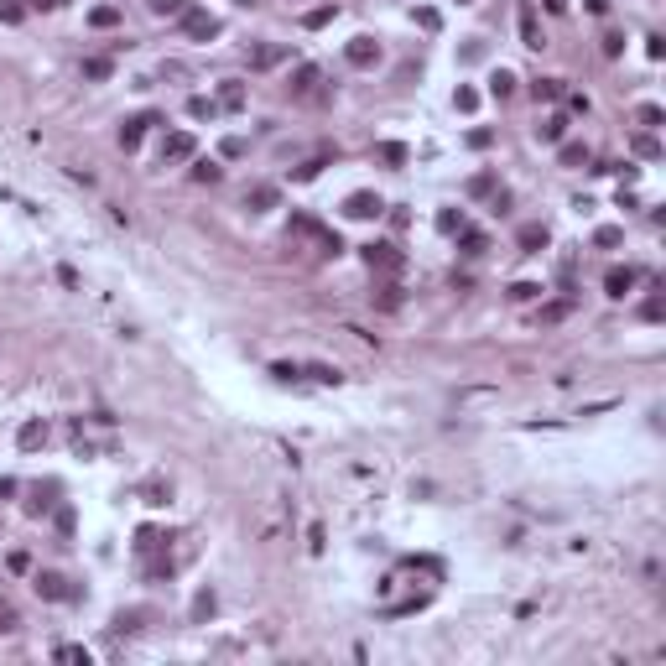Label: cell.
Here are the masks:
<instances>
[{
    "instance_id": "4316f807",
    "label": "cell",
    "mask_w": 666,
    "mask_h": 666,
    "mask_svg": "<svg viewBox=\"0 0 666 666\" xmlns=\"http://www.w3.org/2000/svg\"><path fill=\"white\" fill-rule=\"evenodd\" d=\"M568 313H573V297H562V302L541 307V323H557V318H568Z\"/></svg>"
},
{
    "instance_id": "8d00e7d4",
    "label": "cell",
    "mask_w": 666,
    "mask_h": 666,
    "mask_svg": "<svg viewBox=\"0 0 666 666\" xmlns=\"http://www.w3.org/2000/svg\"><path fill=\"white\" fill-rule=\"evenodd\" d=\"M635 152L641 156H661V146H656V136H635Z\"/></svg>"
},
{
    "instance_id": "52a82bcc",
    "label": "cell",
    "mask_w": 666,
    "mask_h": 666,
    "mask_svg": "<svg viewBox=\"0 0 666 666\" xmlns=\"http://www.w3.org/2000/svg\"><path fill=\"white\" fill-rule=\"evenodd\" d=\"M292 58V47L287 42H260V47H250V68H276V63H287Z\"/></svg>"
},
{
    "instance_id": "7dc6e473",
    "label": "cell",
    "mask_w": 666,
    "mask_h": 666,
    "mask_svg": "<svg viewBox=\"0 0 666 666\" xmlns=\"http://www.w3.org/2000/svg\"><path fill=\"white\" fill-rule=\"evenodd\" d=\"M240 6H256V0H240Z\"/></svg>"
},
{
    "instance_id": "7c38bea8",
    "label": "cell",
    "mask_w": 666,
    "mask_h": 666,
    "mask_svg": "<svg viewBox=\"0 0 666 666\" xmlns=\"http://www.w3.org/2000/svg\"><path fill=\"white\" fill-rule=\"evenodd\" d=\"M276 198H281V193H276V187H271V183H260V187H250V193H245V203H250V209H256V214L276 209Z\"/></svg>"
},
{
    "instance_id": "2e32d148",
    "label": "cell",
    "mask_w": 666,
    "mask_h": 666,
    "mask_svg": "<svg viewBox=\"0 0 666 666\" xmlns=\"http://www.w3.org/2000/svg\"><path fill=\"white\" fill-rule=\"evenodd\" d=\"M521 250H526V256H541V250H547V229H541V224H526V229H521Z\"/></svg>"
},
{
    "instance_id": "f546056e",
    "label": "cell",
    "mask_w": 666,
    "mask_h": 666,
    "mask_svg": "<svg viewBox=\"0 0 666 666\" xmlns=\"http://www.w3.org/2000/svg\"><path fill=\"white\" fill-rule=\"evenodd\" d=\"M214 110H219V105H214V99H203V94H193V99H187V115H214Z\"/></svg>"
},
{
    "instance_id": "8992f818",
    "label": "cell",
    "mask_w": 666,
    "mask_h": 666,
    "mask_svg": "<svg viewBox=\"0 0 666 666\" xmlns=\"http://www.w3.org/2000/svg\"><path fill=\"white\" fill-rule=\"evenodd\" d=\"M344 214H349V219H380V214H386V203H380V193H349Z\"/></svg>"
},
{
    "instance_id": "44dd1931",
    "label": "cell",
    "mask_w": 666,
    "mask_h": 666,
    "mask_svg": "<svg viewBox=\"0 0 666 666\" xmlns=\"http://www.w3.org/2000/svg\"><path fill=\"white\" fill-rule=\"evenodd\" d=\"M562 130H568V120L552 115V120H541V125H537V141H562Z\"/></svg>"
},
{
    "instance_id": "ab89813d",
    "label": "cell",
    "mask_w": 666,
    "mask_h": 666,
    "mask_svg": "<svg viewBox=\"0 0 666 666\" xmlns=\"http://www.w3.org/2000/svg\"><path fill=\"white\" fill-rule=\"evenodd\" d=\"M271 375H276V380H302V370H297V364H271Z\"/></svg>"
},
{
    "instance_id": "6da1fadb",
    "label": "cell",
    "mask_w": 666,
    "mask_h": 666,
    "mask_svg": "<svg viewBox=\"0 0 666 666\" xmlns=\"http://www.w3.org/2000/svg\"><path fill=\"white\" fill-rule=\"evenodd\" d=\"M292 234L307 240V245H318V256H339V250H344V240L328 229V224H318L313 214H292Z\"/></svg>"
},
{
    "instance_id": "f6af8a7d",
    "label": "cell",
    "mask_w": 666,
    "mask_h": 666,
    "mask_svg": "<svg viewBox=\"0 0 666 666\" xmlns=\"http://www.w3.org/2000/svg\"><path fill=\"white\" fill-rule=\"evenodd\" d=\"M0 630H16V609L6 604V599H0Z\"/></svg>"
},
{
    "instance_id": "d4e9b609",
    "label": "cell",
    "mask_w": 666,
    "mask_h": 666,
    "mask_svg": "<svg viewBox=\"0 0 666 666\" xmlns=\"http://www.w3.org/2000/svg\"><path fill=\"white\" fill-rule=\"evenodd\" d=\"M625 240V229H614V224H604V229H594V245H604V250H614Z\"/></svg>"
},
{
    "instance_id": "4fadbf2b",
    "label": "cell",
    "mask_w": 666,
    "mask_h": 666,
    "mask_svg": "<svg viewBox=\"0 0 666 666\" xmlns=\"http://www.w3.org/2000/svg\"><path fill=\"white\" fill-rule=\"evenodd\" d=\"M52 505H58V484L47 479V484H37V490H32V505H26V510L42 515V510H52Z\"/></svg>"
},
{
    "instance_id": "e575fe53",
    "label": "cell",
    "mask_w": 666,
    "mask_h": 666,
    "mask_svg": "<svg viewBox=\"0 0 666 666\" xmlns=\"http://www.w3.org/2000/svg\"><path fill=\"white\" fill-rule=\"evenodd\" d=\"M333 16H339V11H333V6H318V11H307V26H328V21H333Z\"/></svg>"
},
{
    "instance_id": "603a6c76",
    "label": "cell",
    "mask_w": 666,
    "mask_h": 666,
    "mask_svg": "<svg viewBox=\"0 0 666 666\" xmlns=\"http://www.w3.org/2000/svg\"><path fill=\"white\" fill-rule=\"evenodd\" d=\"M110 73H115V63H110V58H89V63H83V79H94V83L110 79Z\"/></svg>"
},
{
    "instance_id": "9c48e42d",
    "label": "cell",
    "mask_w": 666,
    "mask_h": 666,
    "mask_svg": "<svg viewBox=\"0 0 666 666\" xmlns=\"http://www.w3.org/2000/svg\"><path fill=\"white\" fill-rule=\"evenodd\" d=\"M635 281H641V271H635V266H614V271L604 276V292H609V297H625Z\"/></svg>"
},
{
    "instance_id": "7bdbcfd3",
    "label": "cell",
    "mask_w": 666,
    "mask_h": 666,
    "mask_svg": "<svg viewBox=\"0 0 666 666\" xmlns=\"http://www.w3.org/2000/svg\"><path fill=\"white\" fill-rule=\"evenodd\" d=\"M58 531H63V537H73V505H63V510H58Z\"/></svg>"
},
{
    "instance_id": "9a60e30c",
    "label": "cell",
    "mask_w": 666,
    "mask_h": 666,
    "mask_svg": "<svg viewBox=\"0 0 666 666\" xmlns=\"http://www.w3.org/2000/svg\"><path fill=\"white\" fill-rule=\"evenodd\" d=\"M375 156H380V162H386V167H406V146H401V141H380V146H375Z\"/></svg>"
},
{
    "instance_id": "4dcf8cb0",
    "label": "cell",
    "mask_w": 666,
    "mask_h": 666,
    "mask_svg": "<svg viewBox=\"0 0 666 666\" xmlns=\"http://www.w3.org/2000/svg\"><path fill=\"white\" fill-rule=\"evenodd\" d=\"M152 11H156V16H183L187 0H152Z\"/></svg>"
},
{
    "instance_id": "f35d334b",
    "label": "cell",
    "mask_w": 666,
    "mask_h": 666,
    "mask_svg": "<svg viewBox=\"0 0 666 666\" xmlns=\"http://www.w3.org/2000/svg\"><path fill=\"white\" fill-rule=\"evenodd\" d=\"M453 105H458V110H474V105H479V94H474V89H458Z\"/></svg>"
},
{
    "instance_id": "bcb514c9",
    "label": "cell",
    "mask_w": 666,
    "mask_h": 666,
    "mask_svg": "<svg viewBox=\"0 0 666 666\" xmlns=\"http://www.w3.org/2000/svg\"><path fill=\"white\" fill-rule=\"evenodd\" d=\"M32 6H42V11H58V6H63V0H32Z\"/></svg>"
},
{
    "instance_id": "8fae6325",
    "label": "cell",
    "mask_w": 666,
    "mask_h": 666,
    "mask_svg": "<svg viewBox=\"0 0 666 666\" xmlns=\"http://www.w3.org/2000/svg\"><path fill=\"white\" fill-rule=\"evenodd\" d=\"M32 588H37L42 599H79V588H63V578H58V573H37V578H32Z\"/></svg>"
},
{
    "instance_id": "5b68a950",
    "label": "cell",
    "mask_w": 666,
    "mask_h": 666,
    "mask_svg": "<svg viewBox=\"0 0 666 666\" xmlns=\"http://www.w3.org/2000/svg\"><path fill=\"white\" fill-rule=\"evenodd\" d=\"M193 152H198V141L187 136V130H172V136H167V141H162V162H167V167H177V162H187V156H193Z\"/></svg>"
},
{
    "instance_id": "ffe728a7",
    "label": "cell",
    "mask_w": 666,
    "mask_h": 666,
    "mask_svg": "<svg viewBox=\"0 0 666 666\" xmlns=\"http://www.w3.org/2000/svg\"><path fill=\"white\" fill-rule=\"evenodd\" d=\"M458 234H464V245H458L464 256H484V250H490V240H484L479 229H458Z\"/></svg>"
},
{
    "instance_id": "1f68e13d",
    "label": "cell",
    "mask_w": 666,
    "mask_h": 666,
    "mask_svg": "<svg viewBox=\"0 0 666 666\" xmlns=\"http://www.w3.org/2000/svg\"><path fill=\"white\" fill-rule=\"evenodd\" d=\"M219 167H214V162H198V167H193V183H219Z\"/></svg>"
},
{
    "instance_id": "74e56055",
    "label": "cell",
    "mask_w": 666,
    "mask_h": 666,
    "mask_svg": "<svg viewBox=\"0 0 666 666\" xmlns=\"http://www.w3.org/2000/svg\"><path fill=\"white\" fill-rule=\"evenodd\" d=\"M604 52H609V58H620V52H625V37L609 32V37H604Z\"/></svg>"
},
{
    "instance_id": "3957f363",
    "label": "cell",
    "mask_w": 666,
    "mask_h": 666,
    "mask_svg": "<svg viewBox=\"0 0 666 666\" xmlns=\"http://www.w3.org/2000/svg\"><path fill=\"white\" fill-rule=\"evenodd\" d=\"M318 83H323V68H313V63H302V68L292 73V83H287V89H292L297 99H323V89H318Z\"/></svg>"
},
{
    "instance_id": "ee69618b",
    "label": "cell",
    "mask_w": 666,
    "mask_h": 666,
    "mask_svg": "<svg viewBox=\"0 0 666 666\" xmlns=\"http://www.w3.org/2000/svg\"><path fill=\"white\" fill-rule=\"evenodd\" d=\"M193 614H198V620H203V614H214V594H198V599H193Z\"/></svg>"
},
{
    "instance_id": "f1b7e54d",
    "label": "cell",
    "mask_w": 666,
    "mask_h": 666,
    "mask_svg": "<svg viewBox=\"0 0 666 666\" xmlns=\"http://www.w3.org/2000/svg\"><path fill=\"white\" fill-rule=\"evenodd\" d=\"M635 120H641L645 130H656V125H661V105H641V110H635Z\"/></svg>"
},
{
    "instance_id": "7402d4cb",
    "label": "cell",
    "mask_w": 666,
    "mask_h": 666,
    "mask_svg": "<svg viewBox=\"0 0 666 666\" xmlns=\"http://www.w3.org/2000/svg\"><path fill=\"white\" fill-rule=\"evenodd\" d=\"M588 162V146L583 141H568V146H562V167H583Z\"/></svg>"
},
{
    "instance_id": "5bb4252c",
    "label": "cell",
    "mask_w": 666,
    "mask_h": 666,
    "mask_svg": "<svg viewBox=\"0 0 666 666\" xmlns=\"http://www.w3.org/2000/svg\"><path fill=\"white\" fill-rule=\"evenodd\" d=\"M521 42H526V47H547V37H541V26H537V11H531V6L521 11Z\"/></svg>"
},
{
    "instance_id": "277c9868",
    "label": "cell",
    "mask_w": 666,
    "mask_h": 666,
    "mask_svg": "<svg viewBox=\"0 0 666 666\" xmlns=\"http://www.w3.org/2000/svg\"><path fill=\"white\" fill-rule=\"evenodd\" d=\"M364 260H370V271H386V276H396V271H401V250L386 245V240L364 245Z\"/></svg>"
},
{
    "instance_id": "60d3db41",
    "label": "cell",
    "mask_w": 666,
    "mask_h": 666,
    "mask_svg": "<svg viewBox=\"0 0 666 666\" xmlns=\"http://www.w3.org/2000/svg\"><path fill=\"white\" fill-rule=\"evenodd\" d=\"M58 656H63V661H89V651H83V645H58Z\"/></svg>"
},
{
    "instance_id": "e0dca14e",
    "label": "cell",
    "mask_w": 666,
    "mask_h": 666,
    "mask_svg": "<svg viewBox=\"0 0 666 666\" xmlns=\"http://www.w3.org/2000/svg\"><path fill=\"white\" fill-rule=\"evenodd\" d=\"M219 105H224V110H240V105H245V83H240V79H224Z\"/></svg>"
},
{
    "instance_id": "b9f144b4",
    "label": "cell",
    "mask_w": 666,
    "mask_h": 666,
    "mask_svg": "<svg viewBox=\"0 0 666 666\" xmlns=\"http://www.w3.org/2000/svg\"><path fill=\"white\" fill-rule=\"evenodd\" d=\"M490 187H495V172H479L474 183H468V193H490Z\"/></svg>"
},
{
    "instance_id": "d6a6232c",
    "label": "cell",
    "mask_w": 666,
    "mask_h": 666,
    "mask_svg": "<svg viewBox=\"0 0 666 666\" xmlns=\"http://www.w3.org/2000/svg\"><path fill=\"white\" fill-rule=\"evenodd\" d=\"M21 6H16V0H0V21H6V26H16V21H21Z\"/></svg>"
},
{
    "instance_id": "cb8c5ba5",
    "label": "cell",
    "mask_w": 666,
    "mask_h": 666,
    "mask_svg": "<svg viewBox=\"0 0 666 666\" xmlns=\"http://www.w3.org/2000/svg\"><path fill=\"white\" fill-rule=\"evenodd\" d=\"M490 94H495V99H510V94H515V79H510V73H495V79H490Z\"/></svg>"
},
{
    "instance_id": "d590c367",
    "label": "cell",
    "mask_w": 666,
    "mask_h": 666,
    "mask_svg": "<svg viewBox=\"0 0 666 666\" xmlns=\"http://www.w3.org/2000/svg\"><path fill=\"white\" fill-rule=\"evenodd\" d=\"M437 229H448V234H453V229H464V214H453V209H448V214H437Z\"/></svg>"
},
{
    "instance_id": "83f0119b",
    "label": "cell",
    "mask_w": 666,
    "mask_h": 666,
    "mask_svg": "<svg viewBox=\"0 0 666 666\" xmlns=\"http://www.w3.org/2000/svg\"><path fill=\"white\" fill-rule=\"evenodd\" d=\"M89 21H94V26H115V21H120V11H115V6H94Z\"/></svg>"
},
{
    "instance_id": "d6986e66",
    "label": "cell",
    "mask_w": 666,
    "mask_h": 666,
    "mask_svg": "<svg viewBox=\"0 0 666 666\" xmlns=\"http://www.w3.org/2000/svg\"><path fill=\"white\" fill-rule=\"evenodd\" d=\"M307 380H318V386H339V380H344V375H339V364H307Z\"/></svg>"
},
{
    "instance_id": "7a4b0ae2",
    "label": "cell",
    "mask_w": 666,
    "mask_h": 666,
    "mask_svg": "<svg viewBox=\"0 0 666 666\" xmlns=\"http://www.w3.org/2000/svg\"><path fill=\"white\" fill-rule=\"evenodd\" d=\"M177 26H183L187 37H198V42H209V37H219V16L198 11V6H187V11L177 16Z\"/></svg>"
},
{
    "instance_id": "30bf717a",
    "label": "cell",
    "mask_w": 666,
    "mask_h": 666,
    "mask_svg": "<svg viewBox=\"0 0 666 666\" xmlns=\"http://www.w3.org/2000/svg\"><path fill=\"white\" fill-rule=\"evenodd\" d=\"M152 125H156V115H136V120H125V125H120V146H125V152H136L141 136H146Z\"/></svg>"
},
{
    "instance_id": "ba28073f",
    "label": "cell",
    "mask_w": 666,
    "mask_h": 666,
    "mask_svg": "<svg viewBox=\"0 0 666 666\" xmlns=\"http://www.w3.org/2000/svg\"><path fill=\"white\" fill-rule=\"evenodd\" d=\"M344 58H349L354 68H375V63H380V42H375V37H354Z\"/></svg>"
},
{
    "instance_id": "484cf974",
    "label": "cell",
    "mask_w": 666,
    "mask_h": 666,
    "mask_svg": "<svg viewBox=\"0 0 666 666\" xmlns=\"http://www.w3.org/2000/svg\"><path fill=\"white\" fill-rule=\"evenodd\" d=\"M531 94H537V99H557V94H562V79H537V83H531Z\"/></svg>"
},
{
    "instance_id": "836d02e7",
    "label": "cell",
    "mask_w": 666,
    "mask_h": 666,
    "mask_svg": "<svg viewBox=\"0 0 666 666\" xmlns=\"http://www.w3.org/2000/svg\"><path fill=\"white\" fill-rule=\"evenodd\" d=\"M245 152H250L245 136H229V141H224V156H229V162H234V156H245Z\"/></svg>"
},
{
    "instance_id": "ac0fdd59",
    "label": "cell",
    "mask_w": 666,
    "mask_h": 666,
    "mask_svg": "<svg viewBox=\"0 0 666 666\" xmlns=\"http://www.w3.org/2000/svg\"><path fill=\"white\" fill-rule=\"evenodd\" d=\"M16 443H21V448H42L47 443V422H26L21 433H16Z\"/></svg>"
}]
</instances>
